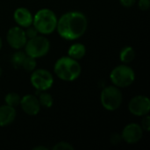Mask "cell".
I'll list each match as a JSON object with an SVG mask.
<instances>
[{
    "instance_id": "5",
    "label": "cell",
    "mask_w": 150,
    "mask_h": 150,
    "mask_svg": "<svg viewBox=\"0 0 150 150\" xmlns=\"http://www.w3.org/2000/svg\"><path fill=\"white\" fill-rule=\"evenodd\" d=\"M110 78L112 83L118 88H126L134 82L135 73L131 67L127 64H122L112 70Z\"/></svg>"
},
{
    "instance_id": "1",
    "label": "cell",
    "mask_w": 150,
    "mask_h": 150,
    "mask_svg": "<svg viewBox=\"0 0 150 150\" xmlns=\"http://www.w3.org/2000/svg\"><path fill=\"white\" fill-rule=\"evenodd\" d=\"M88 27L86 16L80 11H69L61 16L57 21L59 35L67 40H74L82 37Z\"/></svg>"
},
{
    "instance_id": "17",
    "label": "cell",
    "mask_w": 150,
    "mask_h": 150,
    "mask_svg": "<svg viewBox=\"0 0 150 150\" xmlns=\"http://www.w3.org/2000/svg\"><path fill=\"white\" fill-rule=\"evenodd\" d=\"M39 102L40 106H43L45 108H50L53 105L54 99L53 97L47 92H40L39 94Z\"/></svg>"
},
{
    "instance_id": "19",
    "label": "cell",
    "mask_w": 150,
    "mask_h": 150,
    "mask_svg": "<svg viewBox=\"0 0 150 150\" xmlns=\"http://www.w3.org/2000/svg\"><path fill=\"white\" fill-rule=\"evenodd\" d=\"M36 65H37V62H36V58L31 57L26 55L25 59L24 60L23 63H22V68L28 72H33L35 69H36Z\"/></svg>"
},
{
    "instance_id": "11",
    "label": "cell",
    "mask_w": 150,
    "mask_h": 150,
    "mask_svg": "<svg viewBox=\"0 0 150 150\" xmlns=\"http://www.w3.org/2000/svg\"><path fill=\"white\" fill-rule=\"evenodd\" d=\"M25 113L30 116L37 115L40 111V105L39 99L34 95H25L20 99L19 103Z\"/></svg>"
},
{
    "instance_id": "26",
    "label": "cell",
    "mask_w": 150,
    "mask_h": 150,
    "mask_svg": "<svg viewBox=\"0 0 150 150\" xmlns=\"http://www.w3.org/2000/svg\"><path fill=\"white\" fill-rule=\"evenodd\" d=\"M33 150H48V148L44 147V146H37L33 148Z\"/></svg>"
},
{
    "instance_id": "23",
    "label": "cell",
    "mask_w": 150,
    "mask_h": 150,
    "mask_svg": "<svg viewBox=\"0 0 150 150\" xmlns=\"http://www.w3.org/2000/svg\"><path fill=\"white\" fill-rule=\"evenodd\" d=\"M122 141H123V140H122V136H121V134H120L115 133V134H112L111 135L110 142H111V143H112V145H118V144H120Z\"/></svg>"
},
{
    "instance_id": "6",
    "label": "cell",
    "mask_w": 150,
    "mask_h": 150,
    "mask_svg": "<svg viewBox=\"0 0 150 150\" xmlns=\"http://www.w3.org/2000/svg\"><path fill=\"white\" fill-rule=\"evenodd\" d=\"M24 47L26 55L33 58H40L48 53L50 49V42L46 37L37 35L33 38L28 39Z\"/></svg>"
},
{
    "instance_id": "25",
    "label": "cell",
    "mask_w": 150,
    "mask_h": 150,
    "mask_svg": "<svg viewBox=\"0 0 150 150\" xmlns=\"http://www.w3.org/2000/svg\"><path fill=\"white\" fill-rule=\"evenodd\" d=\"M120 3L122 6L126 8H130L135 4L136 0H120Z\"/></svg>"
},
{
    "instance_id": "8",
    "label": "cell",
    "mask_w": 150,
    "mask_h": 150,
    "mask_svg": "<svg viewBox=\"0 0 150 150\" xmlns=\"http://www.w3.org/2000/svg\"><path fill=\"white\" fill-rule=\"evenodd\" d=\"M128 110L134 116L142 117L149 114L150 111V101L149 98L142 95L134 97L129 101Z\"/></svg>"
},
{
    "instance_id": "10",
    "label": "cell",
    "mask_w": 150,
    "mask_h": 150,
    "mask_svg": "<svg viewBox=\"0 0 150 150\" xmlns=\"http://www.w3.org/2000/svg\"><path fill=\"white\" fill-rule=\"evenodd\" d=\"M121 136L127 144H136L143 136V129L136 123H130L124 127Z\"/></svg>"
},
{
    "instance_id": "20",
    "label": "cell",
    "mask_w": 150,
    "mask_h": 150,
    "mask_svg": "<svg viewBox=\"0 0 150 150\" xmlns=\"http://www.w3.org/2000/svg\"><path fill=\"white\" fill-rule=\"evenodd\" d=\"M74 149L75 148L70 143L66 142H58V143H56L53 147V149L54 150H74Z\"/></svg>"
},
{
    "instance_id": "18",
    "label": "cell",
    "mask_w": 150,
    "mask_h": 150,
    "mask_svg": "<svg viewBox=\"0 0 150 150\" xmlns=\"http://www.w3.org/2000/svg\"><path fill=\"white\" fill-rule=\"evenodd\" d=\"M20 99L21 98L19 97V95L16 92H10L8 93L5 98H4V101H5V105H10L11 107H16L19 105L20 103Z\"/></svg>"
},
{
    "instance_id": "7",
    "label": "cell",
    "mask_w": 150,
    "mask_h": 150,
    "mask_svg": "<svg viewBox=\"0 0 150 150\" xmlns=\"http://www.w3.org/2000/svg\"><path fill=\"white\" fill-rule=\"evenodd\" d=\"M32 85L40 91H46L54 83V77L50 71L44 69H34L31 75Z\"/></svg>"
},
{
    "instance_id": "14",
    "label": "cell",
    "mask_w": 150,
    "mask_h": 150,
    "mask_svg": "<svg viewBox=\"0 0 150 150\" xmlns=\"http://www.w3.org/2000/svg\"><path fill=\"white\" fill-rule=\"evenodd\" d=\"M85 54H86V47L82 43H75L71 45L68 50L69 56L76 61L83 58Z\"/></svg>"
},
{
    "instance_id": "24",
    "label": "cell",
    "mask_w": 150,
    "mask_h": 150,
    "mask_svg": "<svg viewBox=\"0 0 150 150\" xmlns=\"http://www.w3.org/2000/svg\"><path fill=\"white\" fill-rule=\"evenodd\" d=\"M138 6L142 11H148L150 7V0H139Z\"/></svg>"
},
{
    "instance_id": "13",
    "label": "cell",
    "mask_w": 150,
    "mask_h": 150,
    "mask_svg": "<svg viewBox=\"0 0 150 150\" xmlns=\"http://www.w3.org/2000/svg\"><path fill=\"white\" fill-rule=\"evenodd\" d=\"M16 118L14 107L4 105L0 106V127H6L11 124Z\"/></svg>"
},
{
    "instance_id": "22",
    "label": "cell",
    "mask_w": 150,
    "mask_h": 150,
    "mask_svg": "<svg viewBox=\"0 0 150 150\" xmlns=\"http://www.w3.org/2000/svg\"><path fill=\"white\" fill-rule=\"evenodd\" d=\"M143 119L142 120V128L143 129V131H147L149 132L150 130V118L149 116V114L142 116Z\"/></svg>"
},
{
    "instance_id": "15",
    "label": "cell",
    "mask_w": 150,
    "mask_h": 150,
    "mask_svg": "<svg viewBox=\"0 0 150 150\" xmlns=\"http://www.w3.org/2000/svg\"><path fill=\"white\" fill-rule=\"evenodd\" d=\"M135 58V51L132 47H125L121 49L120 59L124 64L130 63Z\"/></svg>"
},
{
    "instance_id": "9",
    "label": "cell",
    "mask_w": 150,
    "mask_h": 150,
    "mask_svg": "<svg viewBox=\"0 0 150 150\" xmlns=\"http://www.w3.org/2000/svg\"><path fill=\"white\" fill-rule=\"evenodd\" d=\"M6 40L8 44L14 49H21L25 47L27 38L25 31L20 26H13L9 29Z\"/></svg>"
},
{
    "instance_id": "12",
    "label": "cell",
    "mask_w": 150,
    "mask_h": 150,
    "mask_svg": "<svg viewBox=\"0 0 150 150\" xmlns=\"http://www.w3.org/2000/svg\"><path fill=\"white\" fill-rule=\"evenodd\" d=\"M13 18H14L15 22L20 27L26 28L33 25V16L27 8H25V7L17 8L13 13Z\"/></svg>"
},
{
    "instance_id": "16",
    "label": "cell",
    "mask_w": 150,
    "mask_h": 150,
    "mask_svg": "<svg viewBox=\"0 0 150 150\" xmlns=\"http://www.w3.org/2000/svg\"><path fill=\"white\" fill-rule=\"evenodd\" d=\"M25 57H26V54L24 51H21L18 49V51L15 52L12 54V56L11 58V62L12 65L14 66V68L18 69L22 66V63H23L24 60L25 59Z\"/></svg>"
},
{
    "instance_id": "28",
    "label": "cell",
    "mask_w": 150,
    "mask_h": 150,
    "mask_svg": "<svg viewBox=\"0 0 150 150\" xmlns=\"http://www.w3.org/2000/svg\"><path fill=\"white\" fill-rule=\"evenodd\" d=\"M1 75H2V69L0 68V76H1Z\"/></svg>"
},
{
    "instance_id": "21",
    "label": "cell",
    "mask_w": 150,
    "mask_h": 150,
    "mask_svg": "<svg viewBox=\"0 0 150 150\" xmlns=\"http://www.w3.org/2000/svg\"><path fill=\"white\" fill-rule=\"evenodd\" d=\"M25 35H26L27 40L28 39H31V38H33V37H35V36L38 35V31H37V29L33 25V26L30 25V26L26 27V30L25 31Z\"/></svg>"
},
{
    "instance_id": "2",
    "label": "cell",
    "mask_w": 150,
    "mask_h": 150,
    "mask_svg": "<svg viewBox=\"0 0 150 150\" xmlns=\"http://www.w3.org/2000/svg\"><path fill=\"white\" fill-rule=\"evenodd\" d=\"M54 71L61 80L72 82L79 77L82 72V68L78 61L69 56H63L56 61Z\"/></svg>"
},
{
    "instance_id": "27",
    "label": "cell",
    "mask_w": 150,
    "mask_h": 150,
    "mask_svg": "<svg viewBox=\"0 0 150 150\" xmlns=\"http://www.w3.org/2000/svg\"><path fill=\"white\" fill-rule=\"evenodd\" d=\"M2 47H3V40H2V38L0 37V50L2 48Z\"/></svg>"
},
{
    "instance_id": "3",
    "label": "cell",
    "mask_w": 150,
    "mask_h": 150,
    "mask_svg": "<svg viewBox=\"0 0 150 150\" xmlns=\"http://www.w3.org/2000/svg\"><path fill=\"white\" fill-rule=\"evenodd\" d=\"M58 18L55 13L47 8L40 9L33 16V25L41 34L52 33L57 26Z\"/></svg>"
},
{
    "instance_id": "4",
    "label": "cell",
    "mask_w": 150,
    "mask_h": 150,
    "mask_svg": "<svg viewBox=\"0 0 150 150\" xmlns=\"http://www.w3.org/2000/svg\"><path fill=\"white\" fill-rule=\"evenodd\" d=\"M123 97L120 90L115 85L106 86L100 95V101L103 107L110 112L118 110L122 104Z\"/></svg>"
}]
</instances>
